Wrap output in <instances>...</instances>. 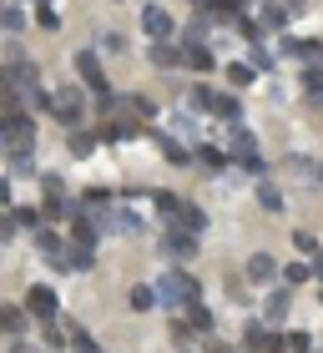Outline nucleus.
Masks as SVG:
<instances>
[{
	"instance_id": "nucleus-26",
	"label": "nucleus",
	"mask_w": 323,
	"mask_h": 353,
	"mask_svg": "<svg viewBox=\"0 0 323 353\" xmlns=\"http://www.w3.org/2000/svg\"><path fill=\"white\" fill-rule=\"evenodd\" d=\"M126 303H132V313H152L157 308V288H132V298H126Z\"/></svg>"
},
{
	"instance_id": "nucleus-6",
	"label": "nucleus",
	"mask_w": 323,
	"mask_h": 353,
	"mask_svg": "<svg viewBox=\"0 0 323 353\" xmlns=\"http://www.w3.org/2000/svg\"><path fill=\"white\" fill-rule=\"evenodd\" d=\"M162 252H167V258H192V252H197V237H192L187 228H177V222H167V232H162Z\"/></svg>"
},
{
	"instance_id": "nucleus-46",
	"label": "nucleus",
	"mask_w": 323,
	"mask_h": 353,
	"mask_svg": "<svg viewBox=\"0 0 323 353\" xmlns=\"http://www.w3.org/2000/svg\"><path fill=\"white\" fill-rule=\"evenodd\" d=\"M313 278L323 283V252H318V258H313Z\"/></svg>"
},
{
	"instance_id": "nucleus-34",
	"label": "nucleus",
	"mask_w": 323,
	"mask_h": 353,
	"mask_svg": "<svg viewBox=\"0 0 323 353\" xmlns=\"http://www.w3.org/2000/svg\"><path fill=\"white\" fill-rule=\"evenodd\" d=\"M157 212H162V217H177V212H182V197H172V192H157Z\"/></svg>"
},
{
	"instance_id": "nucleus-49",
	"label": "nucleus",
	"mask_w": 323,
	"mask_h": 353,
	"mask_svg": "<svg viewBox=\"0 0 323 353\" xmlns=\"http://www.w3.org/2000/svg\"><path fill=\"white\" fill-rule=\"evenodd\" d=\"M46 6H51V0H46Z\"/></svg>"
},
{
	"instance_id": "nucleus-3",
	"label": "nucleus",
	"mask_w": 323,
	"mask_h": 353,
	"mask_svg": "<svg viewBox=\"0 0 323 353\" xmlns=\"http://www.w3.org/2000/svg\"><path fill=\"white\" fill-rule=\"evenodd\" d=\"M51 117L61 121V126H81V117H86V91L81 86H61V91H51Z\"/></svg>"
},
{
	"instance_id": "nucleus-9",
	"label": "nucleus",
	"mask_w": 323,
	"mask_h": 353,
	"mask_svg": "<svg viewBox=\"0 0 323 353\" xmlns=\"http://www.w3.org/2000/svg\"><path fill=\"white\" fill-rule=\"evenodd\" d=\"M91 263H96V248H81V243H71L66 252H61V272H91Z\"/></svg>"
},
{
	"instance_id": "nucleus-2",
	"label": "nucleus",
	"mask_w": 323,
	"mask_h": 353,
	"mask_svg": "<svg viewBox=\"0 0 323 353\" xmlns=\"http://www.w3.org/2000/svg\"><path fill=\"white\" fill-rule=\"evenodd\" d=\"M30 141H36V121H30L26 111H0V147L6 152H30Z\"/></svg>"
},
{
	"instance_id": "nucleus-39",
	"label": "nucleus",
	"mask_w": 323,
	"mask_h": 353,
	"mask_svg": "<svg viewBox=\"0 0 323 353\" xmlns=\"http://www.w3.org/2000/svg\"><path fill=\"white\" fill-rule=\"evenodd\" d=\"M21 101H15V91H10V81H6V71H0V111H15Z\"/></svg>"
},
{
	"instance_id": "nucleus-21",
	"label": "nucleus",
	"mask_w": 323,
	"mask_h": 353,
	"mask_svg": "<svg viewBox=\"0 0 323 353\" xmlns=\"http://www.w3.org/2000/svg\"><path fill=\"white\" fill-rule=\"evenodd\" d=\"M66 147H71V157H91V152H96V137H91V132H81V126H71Z\"/></svg>"
},
{
	"instance_id": "nucleus-45",
	"label": "nucleus",
	"mask_w": 323,
	"mask_h": 353,
	"mask_svg": "<svg viewBox=\"0 0 323 353\" xmlns=\"http://www.w3.org/2000/svg\"><path fill=\"white\" fill-rule=\"evenodd\" d=\"M6 202H10V182L0 176V207H6Z\"/></svg>"
},
{
	"instance_id": "nucleus-15",
	"label": "nucleus",
	"mask_w": 323,
	"mask_h": 353,
	"mask_svg": "<svg viewBox=\"0 0 323 353\" xmlns=\"http://www.w3.org/2000/svg\"><path fill=\"white\" fill-rule=\"evenodd\" d=\"M182 61H187L192 71H213V66H217V61H213V51H207L202 41H187V46H182Z\"/></svg>"
},
{
	"instance_id": "nucleus-36",
	"label": "nucleus",
	"mask_w": 323,
	"mask_h": 353,
	"mask_svg": "<svg viewBox=\"0 0 323 353\" xmlns=\"http://www.w3.org/2000/svg\"><path fill=\"white\" fill-rule=\"evenodd\" d=\"M283 348H288V353H313V339H309V333H288Z\"/></svg>"
},
{
	"instance_id": "nucleus-14",
	"label": "nucleus",
	"mask_w": 323,
	"mask_h": 353,
	"mask_svg": "<svg viewBox=\"0 0 323 353\" xmlns=\"http://www.w3.org/2000/svg\"><path fill=\"white\" fill-rule=\"evenodd\" d=\"M172 222H177V228H187L192 237H202V232H207V212H202V207H192V202H182V212H177Z\"/></svg>"
},
{
	"instance_id": "nucleus-16",
	"label": "nucleus",
	"mask_w": 323,
	"mask_h": 353,
	"mask_svg": "<svg viewBox=\"0 0 323 353\" xmlns=\"http://www.w3.org/2000/svg\"><path fill=\"white\" fill-rule=\"evenodd\" d=\"M152 66H157V71H172V66H182V51H177L172 41H152Z\"/></svg>"
},
{
	"instance_id": "nucleus-47",
	"label": "nucleus",
	"mask_w": 323,
	"mask_h": 353,
	"mask_svg": "<svg viewBox=\"0 0 323 353\" xmlns=\"http://www.w3.org/2000/svg\"><path fill=\"white\" fill-rule=\"evenodd\" d=\"M213 353H237V348H222V343H213Z\"/></svg>"
},
{
	"instance_id": "nucleus-5",
	"label": "nucleus",
	"mask_w": 323,
	"mask_h": 353,
	"mask_svg": "<svg viewBox=\"0 0 323 353\" xmlns=\"http://www.w3.org/2000/svg\"><path fill=\"white\" fill-rule=\"evenodd\" d=\"M228 157L237 167H248V172H263V152H257V137L248 132V126H233V137H228Z\"/></svg>"
},
{
	"instance_id": "nucleus-13",
	"label": "nucleus",
	"mask_w": 323,
	"mask_h": 353,
	"mask_svg": "<svg viewBox=\"0 0 323 353\" xmlns=\"http://www.w3.org/2000/svg\"><path fill=\"white\" fill-rule=\"evenodd\" d=\"M30 323V313L26 308H10V303H0V333H10V339H21Z\"/></svg>"
},
{
	"instance_id": "nucleus-18",
	"label": "nucleus",
	"mask_w": 323,
	"mask_h": 353,
	"mask_svg": "<svg viewBox=\"0 0 323 353\" xmlns=\"http://www.w3.org/2000/svg\"><path fill=\"white\" fill-rule=\"evenodd\" d=\"M288 26V10L278 6V0H273V6H263L257 10V30H283Z\"/></svg>"
},
{
	"instance_id": "nucleus-42",
	"label": "nucleus",
	"mask_w": 323,
	"mask_h": 353,
	"mask_svg": "<svg viewBox=\"0 0 323 353\" xmlns=\"http://www.w3.org/2000/svg\"><path fill=\"white\" fill-rule=\"evenodd\" d=\"M253 66H257V71L273 66V51H268V46H253Z\"/></svg>"
},
{
	"instance_id": "nucleus-24",
	"label": "nucleus",
	"mask_w": 323,
	"mask_h": 353,
	"mask_svg": "<svg viewBox=\"0 0 323 353\" xmlns=\"http://www.w3.org/2000/svg\"><path fill=\"white\" fill-rule=\"evenodd\" d=\"M121 106H126V111H132V117H137V121H152V117H157V106H152V96H126V101H121Z\"/></svg>"
},
{
	"instance_id": "nucleus-20",
	"label": "nucleus",
	"mask_w": 323,
	"mask_h": 353,
	"mask_svg": "<svg viewBox=\"0 0 323 353\" xmlns=\"http://www.w3.org/2000/svg\"><path fill=\"white\" fill-rule=\"evenodd\" d=\"M36 248H41L51 263H61V252H66V248H61V237H56L51 228H36Z\"/></svg>"
},
{
	"instance_id": "nucleus-35",
	"label": "nucleus",
	"mask_w": 323,
	"mask_h": 353,
	"mask_svg": "<svg viewBox=\"0 0 323 353\" xmlns=\"http://www.w3.org/2000/svg\"><path fill=\"white\" fill-rule=\"evenodd\" d=\"M10 172L30 176V172H36V157H30V152H10Z\"/></svg>"
},
{
	"instance_id": "nucleus-43",
	"label": "nucleus",
	"mask_w": 323,
	"mask_h": 353,
	"mask_svg": "<svg viewBox=\"0 0 323 353\" xmlns=\"http://www.w3.org/2000/svg\"><path fill=\"white\" fill-rule=\"evenodd\" d=\"M278 6H283L288 15H298V10H309V6H313V0H278Z\"/></svg>"
},
{
	"instance_id": "nucleus-7",
	"label": "nucleus",
	"mask_w": 323,
	"mask_h": 353,
	"mask_svg": "<svg viewBox=\"0 0 323 353\" xmlns=\"http://www.w3.org/2000/svg\"><path fill=\"white\" fill-rule=\"evenodd\" d=\"M141 30H147L152 41H172V36H177V21H172V15H167V10H162L157 0H152V6L141 10Z\"/></svg>"
},
{
	"instance_id": "nucleus-8",
	"label": "nucleus",
	"mask_w": 323,
	"mask_h": 353,
	"mask_svg": "<svg viewBox=\"0 0 323 353\" xmlns=\"http://www.w3.org/2000/svg\"><path fill=\"white\" fill-rule=\"evenodd\" d=\"M26 313H30V318H46V323H51V318H56V288L36 283V288L26 293Z\"/></svg>"
},
{
	"instance_id": "nucleus-41",
	"label": "nucleus",
	"mask_w": 323,
	"mask_h": 353,
	"mask_svg": "<svg viewBox=\"0 0 323 353\" xmlns=\"http://www.w3.org/2000/svg\"><path fill=\"white\" fill-rule=\"evenodd\" d=\"M293 248L298 252H318V237L313 232H293Z\"/></svg>"
},
{
	"instance_id": "nucleus-27",
	"label": "nucleus",
	"mask_w": 323,
	"mask_h": 353,
	"mask_svg": "<svg viewBox=\"0 0 323 353\" xmlns=\"http://www.w3.org/2000/svg\"><path fill=\"white\" fill-rule=\"evenodd\" d=\"M41 192H46V202H66V182H61L56 172H46V176H41Z\"/></svg>"
},
{
	"instance_id": "nucleus-33",
	"label": "nucleus",
	"mask_w": 323,
	"mask_h": 353,
	"mask_svg": "<svg viewBox=\"0 0 323 353\" xmlns=\"http://www.w3.org/2000/svg\"><path fill=\"white\" fill-rule=\"evenodd\" d=\"M192 162H197L202 172H222V162H228V157H222V152H207V147H202L197 157H192Z\"/></svg>"
},
{
	"instance_id": "nucleus-30",
	"label": "nucleus",
	"mask_w": 323,
	"mask_h": 353,
	"mask_svg": "<svg viewBox=\"0 0 323 353\" xmlns=\"http://www.w3.org/2000/svg\"><path fill=\"white\" fill-rule=\"evenodd\" d=\"M309 278H313V263H288L283 268V283L288 288H298V283H309Z\"/></svg>"
},
{
	"instance_id": "nucleus-23",
	"label": "nucleus",
	"mask_w": 323,
	"mask_h": 353,
	"mask_svg": "<svg viewBox=\"0 0 323 353\" xmlns=\"http://www.w3.org/2000/svg\"><path fill=\"white\" fill-rule=\"evenodd\" d=\"M228 81H233V86H253V81H257V66H253V61H233V66H228Z\"/></svg>"
},
{
	"instance_id": "nucleus-48",
	"label": "nucleus",
	"mask_w": 323,
	"mask_h": 353,
	"mask_svg": "<svg viewBox=\"0 0 323 353\" xmlns=\"http://www.w3.org/2000/svg\"><path fill=\"white\" fill-rule=\"evenodd\" d=\"M248 6H257V0H237V10H248Z\"/></svg>"
},
{
	"instance_id": "nucleus-37",
	"label": "nucleus",
	"mask_w": 323,
	"mask_h": 353,
	"mask_svg": "<svg viewBox=\"0 0 323 353\" xmlns=\"http://www.w3.org/2000/svg\"><path fill=\"white\" fill-rule=\"evenodd\" d=\"M15 228H36V222H41V212H36V207H15Z\"/></svg>"
},
{
	"instance_id": "nucleus-22",
	"label": "nucleus",
	"mask_w": 323,
	"mask_h": 353,
	"mask_svg": "<svg viewBox=\"0 0 323 353\" xmlns=\"http://www.w3.org/2000/svg\"><path fill=\"white\" fill-rule=\"evenodd\" d=\"M303 91H309L313 106H323V71L318 66H303Z\"/></svg>"
},
{
	"instance_id": "nucleus-17",
	"label": "nucleus",
	"mask_w": 323,
	"mask_h": 353,
	"mask_svg": "<svg viewBox=\"0 0 323 353\" xmlns=\"http://www.w3.org/2000/svg\"><path fill=\"white\" fill-rule=\"evenodd\" d=\"M288 308H293V303H288V283H283L278 293L268 298V308H263V323H268V328H273V323H283V313H288Z\"/></svg>"
},
{
	"instance_id": "nucleus-50",
	"label": "nucleus",
	"mask_w": 323,
	"mask_h": 353,
	"mask_svg": "<svg viewBox=\"0 0 323 353\" xmlns=\"http://www.w3.org/2000/svg\"><path fill=\"white\" fill-rule=\"evenodd\" d=\"M0 10H6V6H0Z\"/></svg>"
},
{
	"instance_id": "nucleus-51",
	"label": "nucleus",
	"mask_w": 323,
	"mask_h": 353,
	"mask_svg": "<svg viewBox=\"0 0 323 353\" xmlns=\"http://www.w3.org/2000/svg\"><path fill=\"white\" fill-rule=\"evenodd\" d=\"M0 152H6V147H0Z\"/></svg>"
},
{
	"instance_id": "nucleus-10",
	"label": "nucleus",
	"mask_w": 323,
	"mask_h": 353,
	"mask_svg": "<svg viewBox=\"0 0 323 353\" xmlns=\"http://www.w3.org/2000/svg\"><path fill=\"white\" fill-rule=\"evenodd\" d=\"M242 339H248L253 353H283V339H273L268 323H248V333H242Z\"/></svg>"
},
{
	"instance_id": "nucleus-29",
	"label": "nucleus",
	"mask_w": 323,
	"mask_h": 353,
	"mask_svg": "<svg viewBox=\"0 0 323 353\" xmlns=\"http://www.w3.org/2000/svg\"><path fill=\"white\" fill-rule=\"evenodd\" d=\"M237 111H242V106H237V96H228V91H222L217 101H213V117H222V121H237Z\"/></svg>"
},
{
	"instance_id": "nucleus-25",
	"label": "nucleus",
	"mask_w": 323,
	"mask_h": 353,
	"mask_svg": "<svg viewBox=\"0 0 323 353\" xmlns=\"http://www.w3.org/2000/svg\"><path fill=\"white\" fill-rule=\"evenodd\" d=\"M0 30L21 36V30H26V10H21V6H6V10H0Z\"/></svg>"
},
{
	"instance_id": "nucleus-44",
	"label": "nucleus",
	"mask_w": 323,
	"mask_h": 353,
	"mask_svg": "<svg viewBox=\"0 0 323 353\" xmlns=\"http://www.w3.org/2000/svg\"><path fill=\"white\" fill-rule=\"evenodd\" d=\"M15 237V217H0V243H10Z\"/></svg>"
},
{
	"instance_id": "nucleus-1",
	"label": "nucleus",
	"mask_w": 323,
	"mask_h": 353,
	"mask_svg": "<svg viewBox=\"0 0 323 353\" xmlns=\"http://www.w3.org/2000/svg\"><path fill=\"white\" fill-rule=\"evenodd\" d=\"M197 298H202V288H197V278H192L187 268H167L157 278V303L162 308H192Z\"/></svg>"
},
{
	"instance_id": "nucleus-31",
	"label": "nucleus",
	"mask_w": 323,
	"mask_h": 353,
	"mask_svg": "<svg viewBox=\"0 0 323 353\" xmlns=\"http://www.w3.org/2000/svg\"><path fill=\"white\" fill-rule=\"evenodd\" d=\"M213 101H217V91H207V86H197V91L187 96V106L192 111H207V117H213Z\"/></svg>"
},
{
	"instance_id": "nucleus-28",
	"label": "nucleus",
	"mask_w": 323,
	"mask_h": 353,
	"mask_svg": "<svg viewBox=\"0 0 323 353\" xmlns=\"http://www.w3.org/2000/svg\"><path fill=\"white\" fill-rule=\"evenodd\" d=\"M257 202H263L268 212H283V192L273 187V182H257Z\"/></svg>"
},
{
	"instance_id": "nucleus-12",
	"label": "nucleus",
	"mask_w": 323,
	"mask_h": 353,
	"mask_svg": "<svg viewBox=\"0 0 323 353\" xmlns=\"http://www.w3.org/2000/svg\"><path fill=\"white\" fill-rule=\"evenodd\" d=\"M283 56H293V61H309V66H318V61H323V46H318V41L283 36Z\"/></svg>"
},
{
	"instance_id": "nucleus-40",
	"label": "nucleus",
	"mask_w": 323,
	"mask_h": 353,
	"mask_svg": "<svg viewBox=\"0 0 323 353\" xmlns=\"http://www.w3.org/2000/svg\"><path fill=\"white\" fill-rule=\"evenodd\" d=\"M36 26H41V30H61V15H56L51 6H41V15H36Z\"/></svg>"
},
{
	"instance_id": "nucleus-11",
	"label": "nucleus",
	"mask_w": 323,
	"mask_h": 353,
	"mask_svg": "<svg viewBox=\"0 0 323 353\" xmlns=\"http://www.w3.org/2000/svg\"><path fill=\"white\" fill-rule=\"evenodd\" d=\"M248 283H278V258H273V252H253L248 258Z\"/></svg>"
},
{
	"instance_id": "nucleus-4",
	"label": "nucleus",
	"mask_w": 323,
	"mask_h": 353,
	"mask_svg": "<svg viewBox=\"0 0 323 353\" xmlns=\"http://www.w3.org/2000/svg\"><path fill=\"white\" fill-rule=\"evenodd\" d=\"M71 66H76V76L86 81V91L96 96V101H106V96H111L106 71H101V61H96V51H76V56H71Z\"/></svg>"
},
{
	"instance_id": "nucleus-19",
	"label": "nucleus",
	"mask_w": 323,
	"mask_h": 353,
	"mask_svg": "<svg viewBox=\"0 0 323 353\" xmlns=\"http://www.w3.org/2000/svg\"><path fill=\"white\" fill-rule=\"evenodd\" d=\"M157 147H162V157H167V162H177V167L192 162V152L182 147V141H172V137H162V132H157Z\"/></svg>"
},
{
	"instance_id": "nucleus-38",
	"label": "nucleus",
	"mask_w": 323,
	"mask_h": 353,
	"mask_svg": "<svg viewBox=\"0 0 323 353\" xmlns=\"http://www.w3.org/2000/svg\"><path fill=\"white\" fill-rule=\"evenodd\" d=\"M71 348H76V353H101V348H96V339H91V333H81V328L71 333Z\"/></svg>"
},
{
	"instance_id": "nucleus-32",
	"label": "nucleus",
	"mask_w": 323,
	"mask_h": 353,
	"mask_svg": "<svg viewBox=\"0 0 323 353\" xmlns=\"http://www.w3.org/2000/svg\"><path fill=\"white\" fill-rule=\"evenodd\" d=\"M187 318H192V328H202V333H213V313H207V308H202V298H197V303H192V308H187Z\"/></svg>"
}]
</instances>
